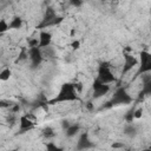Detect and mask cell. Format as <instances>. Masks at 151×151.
Wrapping results in <instances>:
<instances>
[{"instance_id": "obj_14", "label": "cell", "mask_w": 151, "mask_h": 151, "mask_svg": "<svg viewBox=\"0 0 151 151\" xmlns=\"http://www.w3.org/2000/svg\"><path fill=\"white\" fill-rule=\"evenodd\" d=\"M21 26H22V19L20 17H14L11 20V22L8 24L9 29H19V28H21Z\"/></svg>"}, {"instance_id": "obj_31", "label": "cell", "mask_w": 151, "mask_h": 151, "mask_svg": "<svg viewBox=\"0 0 151 151\" xmlns=\"http://www.w3.org/2000/svg\"><path fill=\"white\" fill-rule=\"evenodd\" d=\"M68 125H70V123H68L67 120H64V122H63V129H64V130H65V129H67V127H68Z\"/></svg>"}, {"instance_id": "obj_9", "label": "cell", "mask_w": 151, "mask_h": 151, "mask_svg": "<svg viewBox=\"0 0 151 151\" xmlns=\"http://www.w3.org/2000/svg\"><path fill=\"white\" fill-rule=\"evenodd\" d=\"M39 45L38 47L40 48H44V47H47L51 45V41H52V34L47 31H41L40 34H39Z\"/></svg>"}, {"instance_id": "obj_13", "label": "cell", "mask_w": 151, "mask_h": 151, "mask_svg": "<svg viewBox=\"0 0 151 151\" xmlns=\"http://www.w3.org/2000/svg\"><path fill=\"white\" fill-rule=\"evenodd\" d=\"M137 127L132 124V123H127L126 125H125V127H124V133L127 136V137H131V138H133V137H136L137 136Z\"/></svg>"}, {"instance_id": "obj_15", "label": "cell", "mask_w": 151, "mask_h": 151, "mask_svg": "<svg viewBox=\"0 0 151 151\" xmlns=\"http://www.w3.org/2000/svg\"><path fill=\"white\" fill-rule=\"evenodd\" d=\"M11 76H12V71L8 67H5L4 70L0 71V80H2V81L8 80L11 78Z\"/></svg>"}, {"instance_id": "obj_22", "label": "cell", "mask_w": 151, "mask_h": 151, "mask_svg": "<svg viewBox=\"0 0 151 151\" xmlns=\"http://www.w3.org/2000/svg\"><path fill=\"white\" fill-rule=\"evenodd\" d=\"M133 110H134V109L130 110V111L125 114V120H126L127 123H132V120L134 119V117H133Z\"/></svg>"}, {"instance_id": "obj_26", "label": "cell", "mask_w": 151, "mask_h": 151, "mask_svg": "<svg viewBox=\"0 0 151 151\" xmlns=\"http://www.w3.org/2000/svg\"><path fill=\"white\" fill-rule=\"evenodd\" d=\"M83 1L84 0H70V4L74 7H80L83 5Z\"/></svg>"}, {"instance_id": "obj_29", "label": "cell", "mask_w": 151, "mask_h": 151, "mask_svg": "<svg viewBox=\"0 0 151 151\" xmlns=\"http://www.w3.org/2000/svg\"><path fill=\"white\" fill-rule=\"evenodd\" d=\"M71 46H72V48H73V50H78V48L80 47V41H79V40H74V41L72 42V45H71Z\"/></svg>"}, {"instance_id": "obj_32", "label": "cell", "mask_w": 151, "mask_h": 151, "mask_svg": "<svg viewBox=\"0 0 151 151\" xmlns=\"http://www.w3.org/2000/svg\"><path fill=\"white\" fill-rule=\"evenodd\" d=\"M86 107H87L88 110H93V105H92V103H91V101H88V103L86 104Z\"/></svg>"}, {"instance_id": "obj_8", "label": "cell", "mask_w": 151, "mask_h": 151, "mask_svg": "<svg viewBox=\"0 0 151 151\" xmlns=\"http://www.w3.org/2000/svg\"><path fill=\"white\" fill-rule=\"evenodd\" d=\"M91 147H93V144L91 143V140L88 138V134L86 132L81 133V136L78 139L77 149L78 150H85V149H91Z\"/></svg>"}, {"instance_id": "obj_2", "label": "cell", "mask_w": 151, "mask_h": 151, "mask_svg": "<svg viewBox=\"0 0 151 151\" xmlns=\"http://www.w3.org/2000/svg\"><path fill=\"white\" fill-rule=\"evenodd\" d=\"M61 21H63V18L61 17H57L55 11L52 7H47L41 22L38 25V28H44V27H47V26H53V25H57V24H59Z\"/></svg>"}, {"instance_id": "obj_17", "label": "cell", "mask_w": 151, "mask_h": 151, "mask_svg": "<svg viewBox=\"0 0 151 151\" xmlns=\"http://www.w3.org/2000/svg\"><path fill=\"white\" fill-rule=\"evenodd\" d=\"M42 136L45 137V138H52V137H54L55 136V133H54V130L52 129V127H50V126H47V127H45L44 130H42Z\"/></svg>"}, {"instance_id": "obj_37", "label": "cell", "mask_w": 151, "mask_h": 151, "mask_svg": "<svg viewBox=\"0 0 151 151\" xmlns=\"http://www.w3.org/2000/svg\"><path fill=\"white\" fill-rule=\"evenodd\" d=\"M0 96H1V93H0Z\"/></svg>"}, {"instance_id": "obj_19", "label": "cell", "mask_w": 151, "mask_h": 151, "mask_svg": "<svg viewBox=\"0 0 151 151\" xmlns=\"http://www.w3.org/2000/svg\"><path fill=\"white\" fill-rule=\"evenodd\" d=\"M8 29H9V27H8L7 21L5 19H0V33H5Z\"/></svg>"}, {"instance_id": "obj_10", "label": "cell", "mask_w": 151, "mask_h": 151, "mask_svg": "<svg viewBox=\"0 0 151 151\" xmlns=\"http://www.w3.org/2000/svg\"><path fill=\"white\" fill-rule=\"evenodd\" d=\"M109 91H110V85L109 84H103L98 88L93 90V98H100V97L107 94Z\"/></svg>"}, {"instance_id": "obj_25", "label": "cell", "mask_w": 151, "mask_h": 151, "mask_svg": "<svg viewBox=\"0 0 151 151\" xmlns=\"http://www.w3.org/2000/svg\"><path fill=\"white\" fill-rule=\"evenodd\" d=\"M20 109H21L20 104H17V103H14V104H13V105L9 107L11 112H13V113H17V112H19V111H20Z\"/></svg>"}, {"instance_id": "obj_33", "label": "cell", "mask_w": 151, "mask_h": 151, "mask_svg": "<svg viewBox=\"0 0 151 151\" xmlns=\"http://www.w3.org/2000/svg\"><path fill=\"white\" fill-rule=\"evenodd\" d=\"M74 33H76V29H74V28H72V29H71V35L73 37V35H74Z\"/></svg>"}, {"instance_id": "obj_27", "label": "cell", "mask_w": 151, "mask_h": 151, "mask_svg": "<svg viewBox=\"0 0 151 151\" xmlns=\"http://www.w3.org/2000/svg\"><path fill=\"white\" fill-rule=\"evenodd\" d=\"M46 147H47V150H61L59 146H57V145H54L53 143H48L47 145H46Z\"/></svg>"}, {"instance_id": "obj_24", "label": "cell", "mask_w": 151, "mask_h": 151, "mask_svg": "<svg viewBox=\"0 0 151 151\" xmlns=\"http://www.w3.org/2000/svg\"><path fill=\"white\" fill-rule=\"evenodd\" d=\"M39 45V39L38 38H33L28 40V47H35Z\"/></svg>"}, {"instance_id": "obj_1", "label": "cell", "mask_w": 151, "mask_h": 151, "mask_svg": "<svg viewBox=\"0 0 151 151\" xmlns=\"http://www.w3.org/2000/svg\"><path fill=\"white\" fill-rule=\"evenodd\" d=\"M73 100H78L77 90L73 84L67 83L61 86L59 93L51 103H64V101H73Z\"/></svg>"}, {"instance_id": "obj_30", "label": "cell", "mask_w": 151, "mask_h": 151, "mask_svg": "<svg viewBox=\"0 0 151 151\" xmlns=\"http://www.w3.org/2000/svg\"><path fill=\"white\" fill-rule=\"evenodd\" d=\"M112 147L113 149H123L124 147V144L123 143H113L112 144Z\"/></svg>"}, {"instance_id": "obj_7", "label": "cell", "mask_w": 151, "mask_h": 151, "mask_svg": "<svg viewBox=\"0 0 151 151\" xmlns=\"http://www.w3.org/2000/svg\"><path fill=\"white\" fill-rule=\"evenodd\" d=\"M34 125H35V120H32L26 114L21 116L20 119H19V131H20V133H24L26 131L32 130L34 127Z\"/></svg>"}, {"instance_id": "obj_21", "label": "cell", "mask_w": 151, "mask_h": 151, "mask_svg": "<svg viewBox=\"0 0 151 151\" xmlns=\"http://www.w3.org/2000/svg\"><path fill=\"white\" fill-rule=\"evenodd\" d=\"M14 103L13 101H8V100H5V99H0V109H8L13 105Z\"/></svg>"}, {"instance_id": "obj_23", "label": "cell", "mask_w": 151, "mask_h": 151, "mask_svg": "<svg viewBox=\"0 0 151 151\" xmlns=\"http://www.w3.org/2000/svg\"><path fill=\"white\" fill-rule=\"evenodd\" d=\"M17 122V116H15V113H13V112H11L8 116H7V123H9V124H14Z\"/></svg>"}, {"instance_id": "obj_12", "label": "cell", "mask_w": 151, "mask_h": 151, "mask_svg": "<svg viewBox=\"0 0 151 151\" xmlns=\"http://www.w3.org/2000/svg\"><path fill=\"white\" fill-rule=\"evenodd\" d=\"M41 52H42V57H44V58H47V59H50V60H53V59L57 58L55 51H54L53 47H51V45L47 46V47L41 48Z\"/></svg>"}, {"instance_id": "obj_4", "label": "cell", "mask_w": 151, "mask_h": 151, "mask_svg": "<svg viewBox=\"0 0 151 151\" xmlns=\"http://www.w3.org/2000/svg\"><path fill=\"white\" fill-rule=\"evenodd\" d=\"M103 84H111L116 80L112 71H111V66L109 63H103L99 68H98V77H97Z\"/></svg>"}, {"instance_id": "obj_5", "label": "cell", "mask_w": 151, "mask_h": 151, "mask_svg": "<svg viewBox=\"0 0 151 151\" xmlns=\"http://www.w3.org/2000/svg\"><path fill=\"white\" fill-rule=\"evenodd\" d=\"M28 59L31 60V66L32 68H37L38 66H40V64L44 60L42 57V52L41 48L35 46V47H29L28 48Z\"/></svg>"}, {"instance_id": "obj_36", "label": "cell", "mask_w": 151, "mask_h": 151, "mask_svg": "<svg viewBox=\"0 0 151 151\" xmlns=\"http://www.w3.org/2000/svg\"><path fill=\"white\" fill-rule=\"evenodd\" d=\"M2 35H4V33H0V38H1V37H2Z\"/></svg>"}, {"instance_id": "obj_35", "label": "cell", "mask_w": 151, "mask_h": 151, "mask_svg": "<svg viewBox=\"0 0 151 151\" xmlns=\"http://www.w3.org/2000/svg\"><path fill=\"white\" fill-rule=\"evenodd\" d=\"M100 1H101V2H106L107 0H100Z\"/></svg>"}, {"instance_id": "obj_20", "label": "cell", "mask_w": 151, "mask_h": 151, "mask_svg": "<svg viewBox=\"0 0 151 151\" xmlns=\"http://www.w3.org/2000/svg\"><path fill=\"white\" fill-rule=\"evenodd\" d=\"M143 113H144L143 107L134 109V110H133V117H134V119H140V118H142V116H143Z\"/></svg>"}, {"instance_id": "obj_16", "label": "cell", "mask_w": 151, "mask_h": 151, "mask_svg": "<svg viewBox=\"0 0 151 151\" xmlns=\"http://www.w3.org/2000/svg\"><path fill=\"white\" fill-rule=\"evenodd\" d=\"M151 63V54L147 51H142L140 52V65Z\"/></svg>"}, {"instance_id": "obj_11", "label": "cell", "mask_w": 151, "mask_h": 151, "mask_svg": "<svg viewBox=\"0 0 151 151\" xmlns=\"http://www.w3.org/2000/svg\"><path fill=\"white\" fill-rule=\"evenodd\" d=\"M65 134L67 138H72L76 134H78V132L80 131V125L79 124H70L67 129H65Z\"/></svg>"}, {"instance_id": "obj_28", "label": "cell", "mask_w": 151, "mask_h": 151, "mask_svg": "<svg viewBox=\"0 0 151 151\" xmlns=\"http://www.w3.org/2000/svg\"><path fill=\"white\" fill-rule=\"evenodd\" d=\"M103 85V83L97 78L96 80H94V83H93V85H92V87H93V90H96V88H98L99 86H101Z\"/></svg>"}, {"instance_id": "obj_18", "label": "cell", "mask_w": 151, "mask_h": 151, "mask_svg": "<svg viewBox=\"0 0 151 151\" xmlns=\"http://www.w3.org/2000/svg\"><path fill=\"white\" fill-rule=\"evenodd\" d=\"M150 71H151V63H147V64H143V65H140V67H139L138 74H140V73H144V72H150Z\"/></svg>"}, {"instance_id": "obj_3", "label": "cell", "mask_w": 151, "mask_h": 151, "mask_svg": "<svg viewBox=\"0 0 151 151\" xmlns=\"http://www.w3.org/2000/svg\"><path fill=\"white\" fill-rule=\"evenodd\" d=\"M111 105H125V104H130L132 103V97L129 94V92L126 91L125 87H119L114 93L113 97L111 99Z\"/></svg>"}, {"instance_id": "obj_6", "label": "cell", "mask_w": 151, "mask_h": 151, "mask_svg": "<svg viewBox=\"0 0 151 151\" xmlns=\"http://www.w3.org/2000/svg\"><path fill=\"white\" fill-rule=\"evenodd\" d=\"M138 64V59L129 53H124V65H123V70H122V74H126L127 72H130L134 66H137Z\"/></svg>"}, {"instance_id": "obj_34", "label": "cell", "mask_w": 151, "mask_h": 151, "mask_svg": "<svg viewBox=\"0 0 151 151\" xmlns=\"http://www.w3.org/2000/svg\"><path fill=\"white\" fill-rule=\"evenodd\" d=\"M2 2H5V0H0V4H2Z\"/></svg>"}]
</instances>
